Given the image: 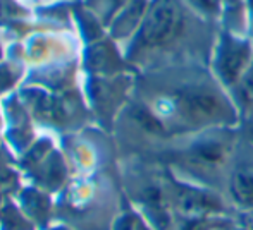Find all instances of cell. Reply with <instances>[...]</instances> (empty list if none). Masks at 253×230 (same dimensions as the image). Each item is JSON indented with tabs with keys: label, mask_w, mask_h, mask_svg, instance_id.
<instances>
[{
	"label": "cell",
	"mask_w": 253,
	"mask_h": 230,
	"mask_svg": "<svg viewBox=\"0 0 253 230\" xmlns=\"http://www.w3.org/2000/svg\"><path fill=\"white\" fill-rule=\"evenodd\" d=\"M253 60V40L219 28L212 50L213 77L222 88L241 83Z\"/></svg>",
	"instance_id": "cell-4"
},
{
	"label": "cell",
	"mask_w": 253,
	"mask_h": 230,
	"mask_svg": "<svg viewBox=\"0 0 253 230\" xmlns=\"http://www.w3.org/2000/svg\"><path fill=\"white\" fill-rule=\"evenodd\" d=\"M247 21H248V38L253 40V0H247Z\"/></svg>",
	"instance_id": "cell-8"
},
{
	"label": "cell",
	"mask_w": 253,
	"mask_h": 230,
	"mask_svg": "<svg viewBox=\"0 0 253 230\" xmlns=\"http://www.w3.org/2000/svg\"><path fill=\"white\" fill-rule=\"evenodd\" d=\"M234 153L231 127H213L197 134L186 148L176 151V160L184 168L200 173H215L227 167Z\"/></svg>",
	"instance_id": "cell-3"
},
{
	"label": "cell",
	"mask_w": 253,
	"mask_h": 230,
	"mask_svg": "<svg viewBox=\"0 0 253 230\" xmlns=\"http://www.w3.org/2000/svg\"><path fill=\"white\" fill-rule=\"evenodd\" d=\"M176 122V129L205 131L213 127H231L236 122V114L220 90V83L191 79L177 83L167 97L160 100L159 114Z\"/></svg>",
	"instance_id": "cell-2"
},
{
	"label": "cell",
	"mask_w": 253,
	"mask_h": 230,
	"mask_svg": "<svg viewBox=\"0 0 253 230\" xmlns=\"http://www.w3.org/2000/svg\"><path fill=\"white\" fill-rule=\"evenodd\" d=\"M220 28L238 34V36H248L247 0H224Z\"/></svg>",
	"instance_id": "cell-6"
},
{
	"label": "cell",
	"mask_w": 253,
	"mask_h": 230,
	"mask_svg": "<svg viewBox=\"0 0 253 230\" xmlns=\"http://www.w3.org/2000/svg\"><path fill=\"white\" fill-rule=\"evenodd\" d=\"M219 28L198 17L184 0H150L133 34V47L138 54H166L176 59L197 52L212 55Z\"/></svg>",
	"instance_id": "cell-1"
},
{
	"label": "cell",
	"mask_w": 253,
	"mask_h": 230,
	"mask_svg": "<svg viewBox=\"0 0 253 230\" xmlns=\"http://www.w3.org/2000/svg\"><path fill=\"white\" fill-rule=\"evenodd\" d=\"M184 3L203 21L220 26L224 0H184Z\"/></svg>",
	"instance_id": "cell-7"
},
{
	"label": "cell",
	"mask_w": 253,
	"mask_h": 230,
	"mask_svg": "<svg viewBox=\"0 0 253 230\" xmlns=\"http://www.w3.org/2000/svg\"><path fill=\"white\" fill-rule=\"evenodd\" d=\"M229 193L241 206H253V160H243L231 170Z\"/></svg>",
	"instance_id": "cell-5"
}]
</instances>
